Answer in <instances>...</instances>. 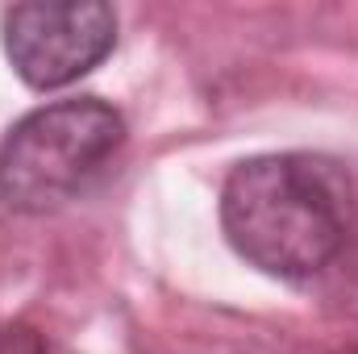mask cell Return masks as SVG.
Returning <instances> with one entry per match:
<instances>
[{
    "label": "cell",
    "instance_id": "6da1fadb",
    "mask_svg": "<svg viewBox=\"0 0 358 354\" xmlns=\"http://www.w3.org/2000/svg\"><path fill=\"white\" fill-rule=\"evenodd\" d=\"M350 213V179L321 155H259L238 163L221 187L229 246L275 279L317 275L342 250Z\"/></svg>",
    "mask_w": 358,
    "mask_h": 354
},
{
    "label": "cell",
    "instance_id": "7a4b0ae2",
    "mask_svg": "<svg viewBox=\"0 0 358 354\" xmlns=\"http://www.w3.org/2000/svg\"><path fill=\"white\" fill-rule=\"evenodd\" d=\"M121 142V113L96 96L42 104L0 142V200L21 213L59 208L104 171Z\"/></svg>",
    "mask_w": 358,
    "mask_h": 354
},
{
    "label": "cell",
    "instance_id": "3957f363",
    "mask_svg": "<svg viewBox=\"0 0 358 354\" xmlns=\"http://www.w3.org/2000/svg\"><path fill=\"white\" fill-rule=\"evenodd\" d=\"M117 13L108 4H13L4 13V55L29 88H63L113 50Z\"/></svg>",
    "mask_w": 358,
    "mask_h": 354
},
{
    "label": "cell",
    "instance_id": "277c9868",
    "mask_svg": "<svg viewBox=\"0 0 358 354\" xmlns=\"http://www.w3.org/2000/svg\"><path fill=\"white\" fill-rule=\"evenodd\" d=\"M0 354H46V342L34 325H0Z\"/></svg>",
    "mask_w": 358,
    "mask_h": 354
},
{
    "label": "cell",
    "instance_id": "5b68a950",
    "mask_svg": "<svg viewBox=\"0 0 358 354\" xmlns=\"http://www.w3.org/2000/svg\"><path fill=\"white\" fill-rule=\"evenodd\" d=\"M338 354H358V346H350V351H338Z\"/></svg>",
    "mask_w": 358,
    "mask_h": 354
}]
</instances>
